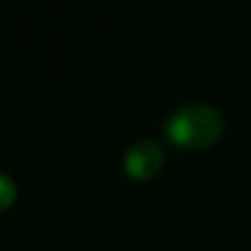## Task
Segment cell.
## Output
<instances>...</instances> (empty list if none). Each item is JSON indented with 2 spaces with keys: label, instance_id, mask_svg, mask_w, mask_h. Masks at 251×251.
Returning a JSON list of instances; mask_svg holds the SVG:
<instances>
[{
  "label": "cell",
  "instance_id": "6da1fadb",
  "mask_svg": "<svg viewBox=\"0 0 251 251\" xmlns=\"http://www.w3.org/2000/svg\"><path fill=\"white\" fill-rule=\"evenodd\" d=\"M164 134L173 147L198 151L217 144L225 134V117L207 102H188L173 110L164 122Z\"/></svg>",
  "mask_w": 251,
  "mask_h": 251
},
{
  "label": "cell",
  "instance_id": "7a4b0ae2",
  "mask_svg": "<svg viewBox=\"0 0 251 251\" xmlns=\"http://www.w3.org/2000/svg\"><path fill=\"white\" fill-rule=\"evenodd\" d=\"M164 161H166V149L156 139H139L125 154V173L137 183H147L161 173Z\"/></svg>",
  "mask_w": 251,
  "mask_h": 251
},
{
  "label": "cell",
  "instance_id": "3957f363",
  "mask_svg": "<svg viewBox=\"0 0 251 251\" xmlns=\"http://www.w3.org/2000/svg\"><path fill=\"white\" fill-rule=\"evenodd\" d=\"M17 200V185L7 173H0V212H7Z\"/></svg>",
  "mask_w": 251,
  "mask_h": 251
}]
</instances>
